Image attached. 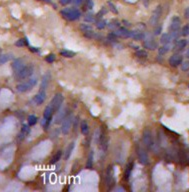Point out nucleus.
Returning <instances> with one entry per match:
<instances>
[{
	"label": "nucleus",
	"instance_id": "1",
	"mask_svg": "<svg viewBox=\"0 0 189 192\" xmlns=\"http://www.w3.org/2000/svg\"><path fill=\"white\" fill-rule=\"evenodd\" d=\"M61 15L63 16V18H65L68 21H74V20L78 19L80 17V11L77 8L71 7V8H65L61 10Z\"/></svg>",
	"mask_w": 189,
	"mask_h": 192
},
{
	"label": "nucleus",
	"instance_id": "2",
	"mask_svg": "<svg viewBox=\"0 0 189 192\" xmlns=\"http://www.w3.org/2000/svg\"><path fill=\"white\" fill-rule=\"evenodd\" d=\"M33 71H34L33 65H31V64L26 65L25 64L18 72L15 73V77H16L18 80L26 79V78H29L32 74H33Z\"/></svg>",
	"mask_w": 189,
	"mask_h": 192
},
{
	"label": "nucleus",
	"instance_id": "3",
	"mask_svg": "<svg viewBox=\"0 0 189 192\" xmlns=\"http://www.w3.org/2000/svg\"><path fill=\"white\" fill-rule=\"evenodd\" d=\"M37 84V78H29L28 80H26L25 82H22L16 86V89L18 92H26L28 90H31L35 85Z\"/></svg>",
	"mask_w": 189,
	"mask_h": 192
},
{
	"label": "nucleus",
	"instance_id": "4",
	"mask_svg": "<svg viewBox=\"0 0 189 192\" xmlns=\"http://www.w3.org/2000/svg\"><path fill=\"white\" fill-rule=\"evenodd\" d=\"M142 139H143V143H144V145L148 149H151L153 147V145H154V140H153L152 133H151L149 128H145L144 131H143Z\"/></svg>",
	"mask_w": 189,
	"mask_h": 192
},
{
	"label": "nucleus",
	"instance_id": "5",
	"mask_svg": "<svg viewBox=\"0 0 189 192\" xmlns=\"http://www.w3.org/2000/svg\"><path fill=\"white\" fill-rule=\"evenodd\" d=\"M62 102H63V95L61 93H56L54 95V97L52 98L51 102H50V105H51L52 109H53V112L58 111L59 108L61 107Z\"/></svg>",
	"mask_w": 189,
	"mask_h": 192
},
{
	"label": "nucleus",
	"instance_id": "6",
	"mask_svg": "<svg viewBox=\"0 0 189 192\" xmlns=\"http://www.w3.org/2000/svg\"><path fill=\"white\" fill-rule=\"evenodd\" d=\"M72 122H73L72 115H67L66 117L63 119L62 125H61V132L64 135H67L68 133H69V130H70V128H71Z\"/></svg>",
	"mask_w": 189,
	"mask_h": 192
},
{
	"label": "nucleus",
	"instance_id": "7",
	"mask_svg": "<svg viewBox=\"0 0 189 192\" xmlns=\"http://www.w3.org/2000/svg\"><path fill=\"white\" fill-rule=\"evenodd\" d=\"M161 14H162V8H161V6H157L154 10H153L152 14H151L150 20H149L150 24L153 25V26L157 25L158 21H159V19L161 17Z\"/></svg>",
	"mask_w": 189,
	"mask_h": 192
},
{
	"label": "nucleus",
	"instance_id": "8",
	"mask_svg": "<svg viewBox=\"0 0 189 192\" xmlns=\"http://www.w3.org/2000/svg\"><path fill=\"white\" fill-rule=\"evenodd\" d=\"M137 156H138V160L142 165H147L149 162V158H148L147 152L143 149L142 147L138 146L137 147Z\"/></svg>",
	"mask_w": 189,
	"mask_h": 192
},
{
	"label": "nucleus",
	"instance_id": "9",
	"mask_svg": "<svg viewBox=\"0 0 189 192\" xmlns=\"http://www.w3.org/2000/svg\"><path fill=\"white\" fill-rule=\"evenodd\" d=\"M52 113H53V109H52L51 105H48L46 108L44 109V113H43V117H44V128L46 129L48 127L50 121L52 119Z\"/></svg>",
	"mask_w": 189,
	"mask_h": 192
},
{
	"label": "nucleus",
	"instance_id": "10",
	"mask_svg": "<svg viewBox=\"0 0 189 192\" xmlns=\"http://www.w3.org/2000/svg\"><path fill=\"white\" fill-rule=\"evenodd\" d=\"M80 30L87 38H93L94 37V31H93V28L89 24H81L80 25Z\"/></svg>",
	"mask_w": 189,
	"mask_h": 192
},
{
	"label": "nucleus",
	"instance_id": "11",
	"mask_svg": "<svg viewBox=\"0 0 189 192\" xmlns=\"http://www.w3.org/2000/svg\"><path fill=\"white\" fill-rule=\"evenodd\" d=\"M180 24H181V20L178 16H173L172 19H171V23L169 26V30L170 32H175L178 31L180 28Z\"/></svg>",
	"mask_w": 189,
	"mask_h": 192
},
{
	"label": "nucleus",
	"instance_id": "12",
	"mask_svg": "<svg viewBox=\"0 0 189 192\" xmlns=\"http://www.w3.org/2000/svg\"><path fill=\"white\" fill-rule=\"evenodd\" d=\"M183 62V58L179 54H174L169 58V64L172 67H177Z\"/></svg>",
	"mask_w": 189,
	"mask_h": 192
},
{
	"label": "nucleus",
	"instance_id": "13",
	"mask_svg": "<svg viewBox=\"0 0 189 192\" xmlns=\"http://www.w3.org/2000/svg\"><path fill=\"white\" fill-rule=\"evenodd\" d=\"M45 98H46V92H45V90H40L39 93H37V94L34 96L33 101L36 105H41L42 103L44 102Z\"/></svg>",
	"mask_w": 189,
	"mask_h": 192
},
{
	"label": "nucleus",
	"instance_id": "14",
	"mask_svg": "<svg viewBox=\"0 0 189 192\" xmlns=\"http://www.w3.org/2000/svg\"><path fill=\"white\" fill-rule=\"evenodd\" d=\"M143 46H144L146 49H149V50L158 49V43L155 41L154 39H152V38L145 40V41L143 42Z\"/></svg>",
	"mask_w": 189,
	"mask_h": 192
},
{
	"label": "nucleus",
	"instance_id": "15",
	"mask_svg": "<svg viewBox=\"0 0 189 192\" xmlns=\"http://www.w3.org/2000/svg\"><path fill=\"white\" fill-rule=\"evenodd\" d=\"M114 34L116 35V36L126 37V38H128V37H130V35H131V31H129L127 28H124V27H119V28H117L116 30H115Z\"/></svg>",
	"mask_w": 189,
	"mask_h": 192
},
{
	"label": "nucleus",
	"instance_id": "16",
	"mask_svg": "<svg viewBox=\"0 0 189 192\" xmlns=\"http://www.w3.org/2000/svg\"><path fill=\"white\" fill-rule=\"evenodd\" d=\"M24 65L25 64H24L23 59H20V58L15 59L13 63H12V70L14 71V73H16V72H18L19 70L24 66Z\"/></svg>",
	"mask_w": 189,
	"mask_h": 192
},
{
	"label": "nucleus",
	"instance_id": "17",
	"mask_svg": "<svg viewBox=\"0 0 189 192\" xmlns=\"http://www.w3.org/2000/svg\"><path fill=\"white\" fill-rule=\"evenodd\" d=\"M50 80H51V76H50L49 73H46L43 76V78H42L41 85H40V90H46V88L48 87Z\"/></svg>",
	"mask_w": 189,
	"mask_h": 192
},
{
	"label": "nucleus",
	"instance_id": "18",
	"mask_svg": "<svg viewBox=\"0 0 189 192\" xmlns=\"http://www.w3.org/2000/svg\"><path fill=\"white\" fill-rule=\"evenodd\" d=\"M130 37L133 40H136V41H139V40H144L145 33H144V32H142V31H131Z\"/></svg>",
	"mask_w": 189,
	"mask_h": 192
},
{
	"label": "nucleus",
	"instance_id": "19",
	"mask_svg": "<svg viewBox=\"0 0 189 192\" xmlns=\"http://www.w3.org/2000/svg\"><path fill=\"white\" fill-rule=\"evenodd\" d=\"M29 133V128H28V125H23V127L21 128V131H20L19 135H18V140L21 141L23 140L25 137H26L27 135H28Z\"/></svg>",
	"mask_w": 189,
	"mask_h": 192
},
{
	"label": "nucleus",
	"instance_id": "20",
	"mask_svg": "<svg viewBox=\"0 0 189 192\" xmlns=\"http://www.w3.org/2000/svg\"><path fill=\"white\" fill-rule=\"evenodd\" d=\"M171 40H172V36H171V34L169 33H163L161 35L160 37V42L161 44H169L171 42Z\"/></svg>",
	"mask_w": 189,
	"mask_h": 192
},
{
	"label": "nucleus",
	"instance_id": "21",
	"mask_svg": "<svg viewBox=\"0 0 189 192\" xmlns=\"http://www.w3.org/2000/svg\"><path fill=\"white\" fill-rule=\"evenodd\" d=\"M74 146H75V143L74 142H71V143L69 144V145L67 146L66 151H65V155H64V159H65V160H68L70 156H71L72 151H73V149H74Z\"/></svg>",
	"mask_w": 189,
	"mask_h": 192
},
{
	"label": "nucleus",
	"instance_id": "22",
	"mask_svg": "<svg viewBox=\"0 0 189 192\" xmlns=\"http://www.w3.org/2000/svg\"><path fill=\"white\" fill-rule=\"evenodd\" d=\"M80 130H81V133L83 135H87L88 132H89V126H88V123L86 120H82L81 124H80Z\"/></svg>",
	"mask_w": 189,
	"mask_h": 192
},
{
	"label": "nucleus",
	"instance_id": "23",
	"mask_svg": "<svg viewBox=\"0 0 189 192\" xmlns=\"http://www.w3.org/2000/svg\"><path fill=\"white\" fill-rule=\"evenodd\" d=\"M113 170H112V167L109 166L107 169V172H106V184L107 185H110L112 183V177H113Z\"/></svg>",
	"mask_w": 189,
	"mask_h": 192
},
{
	"label": "nucleus",
	"instance_id": "24",
	"mask_svg": "<svg viewBox=\"0 0 189 192\" xmlns=\"http://www.w3.org/2000/svg\"><path fill=\"white\" fill-rule=\"evenodd\" d=\"M12 57L13 56H12V54H10V53H8V54H1L0 55V65L10 61V60L12 59Z\"/></svg>",
	"mask_w": 189,
	"mask_h": 192
},
{
	"label": "nucleus",
	"instance_id": "25",
	"mask_svg": "<svg viewBox=\"0 0 189 192\" xmlns=\"http://www.w3.org/2000/svg\"><path fill=\"white\" fill-rule=\"evenodd\" d=\"M169 45L168 44H164L162 45L161 47H158V53H159V55H165L166 53L169 51Z\"/></svg>",
	"mask_w": 189,
	"mask_h": 192
},
{
	"label": "nucleus",
	"instance_id": "26",
	"mask_svg": "<svg viewBox=\"0 0 189 192\" xmlns=\"http://www.w3.org/2000/svg\"><path fill=\"white\" fill-rule=\"evenodd\" d=\"M132 168H133V163H128L127 166L125 168V172H124V178L125 179H128L131 174V171H132Z\"/></svg>",
	"mask_w": 189,
	"mask_h": 192
},
{
	"label": "nucleus",
	"instance_id": "27",
	"mask_svg": "<svg viewBox=\"0 0 189 192\" xmlns=\"http://www.w3.org/2000/svg\"><path fill=\"white\" fill-rule=\"evenodd\" d=\"M60 54H61V56L63 57H66V58H71L73 57L75 55V53L74 52H72V51H69V50H61L60 51Z\"/></svg>",
	"mask_w": 189,
	"mask_h": 192
},
{
	"label": "nucleus",
	"instance_id": "28",
	"mask_svg": "<svg viewBox=\"0 0 189 192\" xmlns=\"http://www.w3.org/2000/svg\"><path fill=\"white\" fill-rule=\"evenodd\" d=\"M186 45H187V40L180 39V40H178L177 43H176V48H178V49H183V48H185Z\"/></svg>",
	"mask_w": 189,
	"mask_h": 192
},
{
	"label": "nucleus",
	"instance_id": "29",
	"mask_svg": "<svg viewBox=\"0 0 189 192\" xmlns=\"http://www.w3.org/2000/svg\"><path fill=\"white\" fill-rule=\"evenodd\" d=\"M61 155H62V153H61V151H57V153L55 154V155L52 157V159H51V163H56V162H58V161L61 159Z\"/></svg>",
	"mask_w": 189,
	"mask_h": 192
},
{
	"label": "nucleus",
	"instance_id": "30",
	"mask_svg": "<svg viewBox=\"0 0 189 192\" xmlns=\"http://www.w3.org/2000/svg\"><path fill=\"white\" fill-rule=\"evenodd\" d=\"M86 166H87L88 169L92 168V166H93V151H92V152H90L89 156H88V161H87Z\"/></svg>",
	"mask_w": 189,
	"mask_h": 192
},
{
	"label": "nucleus",
	"instance_id": "31",
	"mask_svg": "<svg viewBox=\"0 0 189 192\" xmlns=\"http://www.w3.org/2000/svg\"><path fill=\"white\" fill-rule=\"evenodd\" d=\"M136 56L138 58H147L148 54L145 50H137L136 51Z\"/></svg>",
	"mask_w": 189,
	"mask_h": 192
},
{
	"label": "nucleus",
	"instance_id": "32",
	"mask_svg": "<svg viewBox=\"0 0 189 192\" xmlns=\"http://www.w3.org/2000/svg\"><path fill=\"white\" fill-rule=\"evenodd\" d=\"M96 27H97V29H99V30L104 29L105 27H106V21H105V20H100V21H98L96 23Z\"/></svg>",
	"mask_w": 189,
	"mask_h": 192
},
{
	"label": "nucleus",
	"instance_id": "33",
	"mask_svg": "<svg viewBox=\"0 0 189 192\" xmlns=\"http://www.w3.org/2000/svg\"><path fill=\"white\" fill-rule=\"evenodd\" d=\"M37 122V117L35 115H29L28 117V125H34Z\"/></svg>",
	"mask_w": 189,
	"mask_h": 192
},
{
	"label": "nucleus",
	"instance_id": "34",
	"mask_svg": "<svg viewBox=\"0 0 189 192\" xmlns=\"http://www.w3.org/2000/svg\"><path fill=\"white\" fill-rule=\"evenodd\" d=\"M181 34H182L183 36H188L189 35V24H186L183 26L182 30H181Z\"/></svg>",
	"mask_w": 189,
	"mask_h": 192
},
{
	"label": "nucleus",
	"instance_id": "35",
	"mask_svg": "<svg viewBox=\"0 0 189 192\" xmlns=\"http://www.w3.org/2000/svg\"><path fill=\"white\" fill-rule=\"evenodd\" d=\"M181 70L182 71H189V60L181 63Z\"/></svg>",
	"mask_w": 189,
	"mask_h": 192
},
{
	"label": "nucleus",
	"instance_id": "36",
	"mask_svg": "<svg viewBox=\"0 0 189 192\" xmlns=\"http://www.w3.org/2000/svg\"><path fill=\"white\" fill-rule=\"evenodd\" d=\"M55 59H56V57H55L54 54H49L48 56H46V58H45V60L49 63H52L53 61H55Z\"/></svg>",
	"mask_w": 189,
	"mask_h": 192
},
{
	"label": "nucleus",
	"instance_id": "37",
	"mask_svg": "<svg viewBox=\"0 0 189 192\" xmlns=\"http://www.w3.org/2000/svg\"><path fill=\"white\" fill-rule=\"evenodd\" d=\"M109 27H110V28H112V29H114V28L117 29V28H119V27H120V24L116 21H113L112 23L109 24Z\"/></svg>",
	"mask_w": 189,
	"mask_h": 192
},
{
	"label": "nucleus",
	"instance_id": "38",
	"mask_svg": "<svg viewBox=\"0 0 189 192\" xmlns=\"http://www.w3.org/2000/svg\"><path fill=\"white\" fill-rule=\"evenodd\" d=\"M85 21H87V22H94L95 21V18L93 17V15L88 14V15L85 16Z\"/></svg>",
	"mask_w": 189,
	"mask_h": 192
},
{
	"label": "nucleus",
	"instance_id": "39",
	"mask_svg": "<svg viewBox=\"0 0 189 192\" xmlns=\"http://www.w3.org/2000/svg\"><path fill=\"white\" fill-rule=\"evenodd\" d=\"M161 30H162V26H161V25H158V26L156 27L155 30H154V34L155 35H159L161 33Z\"/></svg>",
	"mask_w": 189,
	"mask_h": 192
},
{
	"label": "nucleus",
	"instance_id": "40",
	"mask_svg": "<svg viewBox=\"0 0 189 192\" xmlns=\"http://www.w3.org/2000/svg\"><path fill=\"white\" fill-rule=\"evenodd\" d=\"M25 44H26V43H25V40L24 39H20V40H18V41L16 42L17 46H24Z\"/></svg>",
	"mask_w": 189,
	"mask_h": 192
},
{
	"label": "nucleus",
	"instance_id": "41",
	"mask_svg": "<svg viewBox=\"0 0 189 192\" xmlns=\"http://www.w3.org/2000/svg\"><path fill=\"white\" fill-rule=\"evenodd\" d=\"M83 1H84V0H72V2L75 5H80L81 3H83Z\"/></svg>",
	"mask_w": 189,
	"mask_h": 192
},
{
	"label": "nucleus",
	"instance_id": "42",
	"mask_svg": "<svg viewBox=\"0 0 189 192\" xmlns=\"http://www.w3.org/2000/svg\"><path fill=\"white\" fill-rule=\"evenodd\" d=\"M71 1H72V0H60V3H61L62 5H66Z\"/></svg>",
	"mask_w": 189,
	"mask_h": 192
},
{
	"label": "nucleus",
	"instance_id": "43",
	"mask_svg": "<svg viewBox=\"0 0 189 192\" xmlns=\"http://www.w3.org/2000/svg\"><path fill=\"white\" fill-rule=\"evenodd\" d=\"M184 16H185L186 19L189 18V7H188V8H186L185 12H184Z\"/></svg>",
	"mask_w": 189,
	"mask_h": 192
},
{
	"label": "nucleus",
	"instance_id": "44",
	"mask_svg": "<svg viewBox=\"0 0 189 192\" xmlns=\"http://www.w3.org/2000/svg\"><path fill=\"white\" fill-rule=\"evenodd\" d=\"M186 57H187L188 59H189V49L187 50V51H186Z\"/></svg>",
	"mask_w": 189,
	"mask_h": 192
},
{
	"label": "nucleus",
	"instance_id": "45",
	"mask_svg": "<svg viewBox=\"0 0 189 192\" xmlns=\"http://www.w3.org/2000/svg\"><path fill=\"white\" fill-rule=\"evenodd\" d=\"M40 1H47V2H49V0H40Z\"/></svg>",
	"mask_w": 189,
	"mask_h": 192
}]
</instances>
